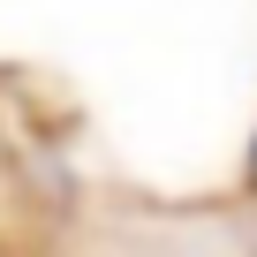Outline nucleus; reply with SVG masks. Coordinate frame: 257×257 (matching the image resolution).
<instances>
[{
	"label": "nucleus",
	"instance_id": "nucleus-1",
	"mask_svg": "<svg viewBox=\"0 0 257 257\" xmlns=\"http://www.w3.org/2000/svg\"><path fill=\"white\" fill-rule=\"evenodd\" d=\"M249 174H257V144H249Z\"/></svg>",
	"mask_w": 257,
	"mask_h": 257
}]
</instances>
